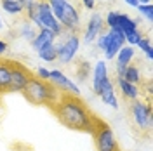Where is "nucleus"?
Listing matches in <instances>:
<instances>
[{
  "instance_id": "f257e3e1",
  "label": "nucleus",
  "mask_w": 153,
  "mask_h": 151,
  "mask_svg": "<svg viewBox=\"0 0 153 151\" xmlns=\"http://www.w3.org/2000/svg\"><path fill=\"white\" fill-rule=\"evenodd\" d=\"M51 110L57 116V120L68 129L76 132H92L96 115L78 95H73L70 92H59V97L51 106Z\"/></svg>"
},
{
  "instance_id": "f03ea898",
  "label": "nucleus",
  "mask_w": 153,
  "mask_h": 151,
  "mask_svg": "<svg viewBox=\"0 0 153 151\" xmlns=\"http://www.w3.org/2000/svg\"><path fill=\"white\" fill-rule=\"evenodd\" d=\"M23 95L26 97L35 106H47L51 108L59 97V90L47 80H40L38 76H33L30 80L26 87L23 89Z\"/></svg>"
},
{
  "instance_id": "7ed1b4c3",
  "label": "nucleus",
  "mask_w": 153,
  "mask_h": 151,
  "mask_svg": "<svg viewBox=\"0 0 153 151\" xmlns=\"http://www.w3.org/2000/svg\"><path fill=\"white\" fill-rule=\"evenodd\" d=\"M52 16L68 33H76L80 28V14L78 9L68 0H47Z\"/></svg>"
},
{
  "instance_id": "20e7f679",
  "label": "nucleus",
  "mask_w": 153,
  "mask_h": 151,
  "mask_svg": "<svg viewBox=\"0 0 153 151\" xmlns=\"http://www.w3.org/2000/svg\"><path fill=\"white\" fill-rule=\"evenodd\" d=\"M91 134L94 137V144L97 151H120L117 137L113 134V129L105 120H101L99 116H96V122Z\"/></svg>"
},
{
  "instance_id": "39448f33",
  "label": "nucleus",
  "mask_w": 153,
  "mask_h": 151,
  "mask_svg": "<svg viewBox=\"0 0 153 151\" xmlns=\"http://www.w3.org/2000/svg\"><path fill=\"white\" fill-rule=\"evenodd\" d=\"M131 116H132L136 127L141 132L152 129L153 116H152V106H150V103H143L141 99L132 101L131 103Z\"/></svg>"
},
{
  "instance_id": "423d86ee",
  "label": "nucleus",
  "mask_w": 153,
  "mask_h": 151,
  "mask_svg": "<svg viewBox=\"0 0 153 151\" xmlns=\"http://www.w3.org/2000/svg\"><path fill=\"white\" fill-rule=\"evenodd\" d=\"M9 68H10L9 92H23V89L26 87V84L35 75L30 71V68H26L25 64H21L18 61H10L9 59Z\"/></svg>"
},
{
  "instance_id": "0eeeda50",
  "label": "nucleus",
  "mask_w": 153,
  "mask_h": 151,
  "mask_svg": "<svg viewBox=\"0 0 153 151\" xmlns=\"http://www.w3.org/2000/svg\"><path fill=\"white\" fill-rule=\"evenodd\" d=\"M65 35V40L56 45L57 47V61H61V63H71L73 59H75L76 52H78V47H80V37L76 35V33H68L65 31L63 33ZM61 35V37H63Z\"/></svg>"
},
{
  "instance_id": "6e6552de",
  "label": "nucleus",
  "mask_w": 153,
  "mask_h": 151,
  "mask_svg": "<svg viewBox=\"0 0 153 151\" xmlns=\"http://www.w3.org/2000/svg\"><path fill=\"white\" fill-rule=\"evenodd\" d=\"M49 82L54 85L59 92H70V94H73V95H80V89H78L63 71H59V70H52V71H51Z\"/></svg>"
},
{
  "instance_id": "1a4fd4ad",
  "label": "nucleus",
  "mask_w": 153,
  "mask_h": 151,
  "mask_svg": "<svg viewBox=\"0 0 153 151\" xmlns=\"http://www.w3.org/2000/svg\"><path fill=\"white\" fill-rule=\"evenodd\" d=\"M106 37H108V45L105 49V56L106 59H113V57H117L118 50L125 45V37L118 30H108Z\"/></svg>"
},
{
  "instance_id": "9d476101",
  "label": "nucleus",
  "mask_w": 153,
  "mask_h": 151,
  "mask_svg": "<svg viewBox=\"0 0 153 151\" xmlns=\"http://www.w3.org/2000/svg\"><path fill=\"white\" fill-rule=\"evenodd\" d=\"M103 24H105L103 18H101L97 12L92 14V16L89 18V21H87L85 30H84V42H85V44H92L96 38H97V35L103 33V28H105Z\"/></svg>"
},
{
  "instance_id": "9b49d317",
  "label": "nucleus",
  "mask_w": 153,
  "mask_h": 151,
  "mask_svg": "<svg viewBox=\"0 0 153 151\" xmlns=\"http://www.w3.org/2000/svg\"><path fill=\"white\" fill-rule=\"evenodd\" d=\"M134 56H136V52H134V47H131V45H124L118 50V54H117V76H122L125 66L134 61Z\"/></svg>"
},
{
  "instance_id": "f8f14e48",
  "label": "nucleus",
  "mask_w": 153,
  "mask_h": 151,
  "mask_svg": "<svg viewBox=\"0 0 153 151\" xmlns=\"http://www.w3.org/2000/svg\"><path fill=\"white\" fill-rule=\"evenodd\" d=\"M117 85H118V89H120V92H122L125 101L132 103V101H136V99H139L141 92H139L137 85L129 84V82H125L124 78H120V76H117Z\"/></svg>"
},
{
  "instance_id": "ddd939ff",
  "label": "nucleus",
  "mask_w": 153,
  "mask_h": 151,
  "mask_svg": "<svg viewBox=\"0 0 153 151\" xmlns=\"http://www.w3.org/2000/svg\"><path fill=\"white\" fill-rule=\"evenodd\" d=\"M56 35L52 33V31H49V30H38L37 31V37L35 40L31 42V45L35 50H40L42 47H45V45H51V44H56Z\"/></svg>"
},
{
  "instance_id": "4468645a",
  "label": "nucleus",
  "mask_w": 153,
  "mask_h": 151,
  "mask_svg": "<svg viewBox=\"0 0 153 151\" xmlns=\"http://www.w3.org/2000/svg\"><path fill=\"white\" fill-rule=\"evenodd\" d=\"M117 30L124 33V37L131 31H136L137 30V21L132 19L129 14H124V12H118V18H117Z\"/></svg>"
},
{
  "instance_id": "2eb2a0df",
  "label": "nucleus",
  "mask_w": 153,
  "mask_h": 151,
  "mask_svg": "<svg viewBox=\"0 0 153 151\" xmlns=\"http://www.w3.org/2000/svg\"><path fill=\"white\" fill-rule=\"evenodd\" d=\"M9 85H10L9 59H2L0 57V95L9 92Z\"/></svg>"
},
{
  "instance_id": "dca6fc26",
  "label": "nucleus",
  "mask_w": 153,
  "mask_h": 151,
  "mask_svg": "<svg viewBox=\"0 0 153 151\" xmlns=\"http://www.w3.org/2000/svg\"><path fill=\"white\" fill-rule=\"evenodd\" d=\"M37 31H38V30L35 28V24L23 16L21 24H19V35H21V38H23V40H26V42H33L35 37H37Z\"/></svg>"
},
{
  "instance_id": "f3484780",
  "label": "nucleus",
  "mask_w": 153,
  "mask_h": 151,
  "mask_svg": "<svg viewBox=\"0 0 153 151\" xmlns=\"http://www.w3.org/2000/svg\"><path fill=\"white\" fill-rule=\"evenodd\" d=\"M120 78H124L125 82H129V84H132V85L141 84V73H139V68H137V64H136L134 61L131 63V64H127Z\"/></svg>"
},
{
  "instance_id": "a211bd4d",
  "label": "nucleus",
  "mask_w": 153,
  "mask_h": 151,
  "mask_svg": "<svg viewBox=\"0 0 153 151\" xmlns=\"http://www.w3.org/2000/svg\"><path fill=\"white\" fill-rule=\"evenodd\" d=\"M2 9L10 16H23L25 14V5L19 0H0Z\"/></svg>"
},
{
  "instance_id": "6ab92c4d",
  "label": "nucleus",
  "mask_w": 153,
  "mask_h": 151,
  "mask_svg": "<svg viewBox=\"0 0 153 151\" xmlns=\"http://www.w3.org/2000/svg\"><path fill=\"white\" fill-rule=\"evenodd\" d=\"M105 78H108V68H106L105 61H97L94 68V82H92V89H96Z\"/></svg>"
},
{
  "instance_id": "aec40b11",
  "label": "nucleus",
  "mask_w": 153,
  "mask_h": 151,
  "mask_svg": "<svg viewBox=\"0 0 153 151\" xmlns=\"http://www.w3.org/2000/svg\"><path fill=\"white\" fill-rule=\"evenodd\" d=\"M38 52V57L42 59V61H47V63H52V61H56L57 59V47L56 44H51V45H45V47H42Z\"/></svg>"
},
{
  "instance_id": "412c9836",
  "label": "nucleus",
  "mask_w": 153,
  "mask_h": 151,
  "mask_svg": "<svg viewBox=\"0 0 153 151\" xmlns=\"http://www.w3.org/2000/svg\"><path fill=\"white\" fill-rule=\"evenodd\" d=\"M99 97H101V101H103V103L108 104V106H111L113 110L118 108V101H117V95H115V87L103 90V92L99 94Z\"/></svg>"
},
{
  "instance_id": "4be33fe9",
  "label": "nucleus",
  "mask_w": 153,
  "mask_h": 151,
  "mask_svg": "<svg viewBox=\"0 0 153 151\" xmlns=\"http://www.w3.org/2000/svg\"><path fill=\"white\" fill-rule=\"evenodd\" d=\"M137 47L141 49V52L146 54L148 59H153V47H152V40L148 37H143L139 42H137Z\"/></svg>"
},
{
  "instance_id": "5701e85b",
  "label": "nucleus",
  "mask_w": 153,
  "mask_h": 151,
  "mask_svg": "<svg viewBox=\"0 0 153 151\" xmlns=\"http://www.w3.org/2000/svg\"><path fill=\"white\" fill-rule=\"evenodd\" d=\"M136 9H137V12H139L141 16H144V18L148 19L150 23L153 21V5L152 4H139Z\"/></svg>"
},
{
  "instance_id": "b1692460",
  "label": "nucleus",
  "mask_w": 153,
  "mask_h": 151,
  "mask_svg": "<svg viewBox=\"0 0 153 151\" xmlns=\"http://www.w3.org/2000/svg\"><path fill=\"white\" fill-rule=\"evenodd\" d=\"M141 38H143L141 31H139V30H136V31H131V33H127V35H125V44L132 47V45H137V42H139Z\"/></svg>"
},
{
  "instance_id": "393cba45",
  "label": "nucleus",
  "mask_w": 153,
  "mask_h": 151,
  "mask_svg": "<svg viewBox=\"0 0 153 151\" xmlns=\"http://www.w3.org/2000/svg\"><path fill=\"white\" fill-rule=\"evenodd\" d=\"M89 68H91V64H89L87 61H84V63L80 64V70H78V78H80V80H84V78H87V75H89V71H91Z\"/></svg>"
},
{
  "instance_id": "a878e982",
  "label": "nucleus",
  "mask_w": 153,
  "mask_h": 151,
  "mask_svg": "<svg viewBox=\"0 0 153 151\" xmlns=\"http://www.w3.org/2000/svg\"><path fill=\"white\" fill-rule=\"evenodd\" d=\"M106 45H108V37H106V33H99V35H97V49L105 50Z\"/></svg>"
},
{
  "instance_id": "bb28decb",
  "label": "nucleus",
  "mask_w": 153,
  "mask_h": 151,
  "mask_svg": "<svg viewBox=\"0 0 153 151\" xmlns=\"http://www.w3.org/2000/svg\"><path fill=\"white\" fill-rule=\"evenodd\" d=\"M35 76H38L40 80H47V82H49L51 71H49L47 68H38V70H37V75H35Z\"/></svg>"
},
{
  "instance_id": "cd10ccee",
  "label": "nucleus",
  "mask_w": 153,
  "mask_h": 151,
  "mask_svg": "<svg viewBox=\"0 0 153 151\" xmlns=\"http://www.w3.org/2000/svg\"><path fill=\"white\" fill-rule=\"evenodd\" d=\"M80 2H82V5H84L85 9H89V10L96 7V0H80Z\"/></svg>"
},
{
  "instance_id": "c85d7f7f",
  "label": "nucleus",
  "mask_w": 153,
  "mask_h": 151,
  "mask_svg": "<svg viewBox=\"0 0 153 151\" xmlns=\"http://www.w3.org/2000/svg\"><path fill=\"white\" fill-rule=\"evenodd\" d=\"M5 50H7V42L0 38V56H2V54H4Z\"/></svg>"
},
{
  "instance_id": "c756f323",
  "label": "nucleus",
  "mask_w": 153,
  "mask_h": 151,
  "mask_svg": "<svg viewBox=\"0 0 153 151\" xmlns=\"http://www.w3.org/2000/svg\"><path fill=\"white\" fill-rule=\"evenodd\" d=\"M19 2H21V4L25 5V9H26V7H30V5H33V4H37L38 0H19Z\"/></svg>"
},
{
  "instance_id": "7c9ffc66",
  "label": "nucleus",
  "mask_w": 153,
  "mask_h": 151,
  "mask_svg": "<svg viewBox=\"0 0 153 151\" xmlns=\"http://www.w3.org/2000/svg\"><path fill=\"white\" fill-rule=\"evenodd\" d=\"M124 2L127 4V5H131V7H137V5H139L137 0H124Z\"/></svg>"
},
{
  "instance_id": "2f4dec72",
  "label": "nucleus",
  "mask_w": 153,
  "mask_h": 151,
  "mask_svg": "<svg viewBox=\"0 0 153 151\" xmlns=\"http://www.w3.org/2000/svg\"><path fill=\"white\" fill-rule=\"evenodd\" d=\"M139 4H152V0H137Z\"/></svg>"
},
{
  "instance_id": "473e14b6",
  "label": "nucleus",
  "mask_w": 153,
  "mask_h": 151,
  "mask_svg": "<svg viewBox=\"0 0 153 151\" xmlns=\"http://www.w3.org/2000/svg\"><path fill=\"white\" fill-rule=\"evenodd\" d=\"M4 28V21H2V18H0V30Z\"/></svg>"
},
{
  "instance_id": "72a5a7b5",
  "label": "nucleus",
  "mask_w": 153,
  "mask_h": 151,
  "mask_svg": "<svg viewBox=\"0 0 153 151\" xmlns=\"http://www.w3.org/2000/svg\"><path fill=\"white\" fill-rule=\"evenodd\" d=\"M0 106H2V95H0Z\"/></svg>"
}]
</instances>
